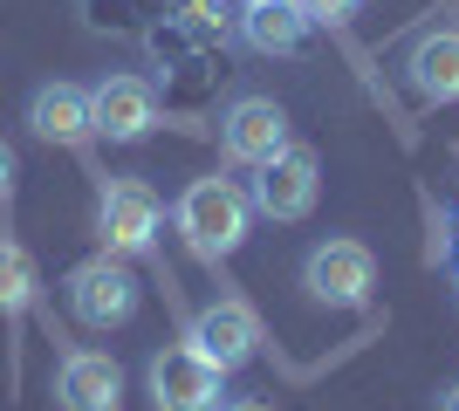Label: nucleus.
Returning a JSON list of instances; mask_svg holds the SVG:
<instances>
[{
  "mask_svg": "<svg viewBox=\"0 0 459 411\" xmlns=\"http://www.w3.org/2000/svg\"><path fill=\"white\" fill-rule=\"evenodd\" d=\"M28 131L41 144H90V90L82 82H35V97H28Z\"/></svg>",
  "mask_w": 459,
  "mask_h": 411,
  "instance_id": "f8f14e48",
  "label": "nucleus"
},
{
  "mask_svg": "<svg viewBox=\"0 0 459 411\" xmlns=\"http://www.w3.org/2000/svg\"><path fill=\"white\" fill-rule=\"evenodd\" d=\"M41 295V268L21 240H0V315H28Z\"/></svg>",
  "mask_w": 459,
  "mask_h": 411,
  "instance_id": "4468645a",
  "label": "nucleus"
},
{
  "mask_svg": "<svg viewBox=\"0 0 459 411\" xmlns=\"http://www.w3.org/2000/svg\"><path fill=\"white\" fill-rule=\"evenodd\" d=\"M158 124V82L152 76H103L90 82V131L110 144H137Z\"/></svg>",
  "mask_w": 459,
  "mask_h": 411,
  "instance_id": "1a4fd4ad",
  "label": "nucleus"
},
{
  "mask_svg": "<svg viewBox=\"0 0 459 411\" xmlns=\"http://www.w3.org/2000/svg\"><path fill=\"white\" fill-rule=\"evenodd\" d=\"M144 391H152V411H220L227 371L212 356H199L192 343H172L144 364Z\"/></svg>",
  "mask_w": 459,
  "mask_h": 411,
  "instance_id": "39448f33",
  "label": "nucleus"
},
{
  "mask_svg": "<svg viewBox=\"0 0 459 411\" xmlns=\"http://www.w3.org/2000/svg\"><path fill=\"white\" fill-rule=\"evenodd\" d=\"M186 343L199 356H212L220 371H240V364H254L261 356V315L240 302V295H220V302H206V309L192 315V330H186Z\"/></svg>",
  "mask_w": 459,
  "mask_h": 411,
  "instance_id": "6e6552de",
  "label": "nucleus"
},
{
  "mask_svg": "<svg viewBox=\"0 0 459 411\" xmlns=\"http://www.w3.org/2000/svg\"><path fill=\"white\" fill-rule=\"evenodd\" d=\"M220 411H274V405H261V398H233V405H220Z\"/></svg>",
  "mask_w": 459,
  "mask_h": 411,
  "instance_id": "f3484780",
  "label": "nucleus"
},
{
  "mask_svg": "<svg viewBox=\"0 0 459 411\" xmlns=\"http://www.w3.org/2000/svg\"><path fill=\"white\" fill-rule=\"evenodd\" d=\"M302 295L323 302V309H350V315L370 309V295H377V254L350 234L316 240L302 254Z\"/></svg>",
  "mask_w": 459,
  "mask_h": 411,
  "instance_id": "f03ea898",
  "label": "nucleus"
},
{
  "mask_svg": "<svg viewBox=\"0 0 459 411\" xmlns=\"http://www.w3.org/2000/svg\"><path fill=\"white\" fill-rule=\"evenodd\" d=\"M14 178H21V165H14V144L0 137V213H7V199H14Z\"/></svg>",
  "mask_w": 459,
  "mask_h": 411,
  "instance_id": "dca6fc26",
  "label": "nucleus"
},
{
  "mask_svg": "<svg viewBox=\"0 0 459 411\" xmlns=\"http://www.w3.org/2000/svg\"><path fill=\"white\" fill-rule=\"evenodd\" d=\"M281 144H295V131H288V103L281 97H261V90H240V97L220 110V151L233 158V165H268Z\"/></svg>",
  "mask_w": 459,
  "mask_h": 411,
  "instance_id": "0eeeda50",
  "label": "nucleus"
},
{
  "mask_svg": "<svg viewBox=\"0 0 459 411\" xmlns=\"http://www.w3.org/2000/svg\"><path fill=\"white\" fill-rule=\"evenodd\" d=\"M62 288H69V315H76L82 330H124L137 315V302H144V281H137L131 261L110 254V247L90 254V261H76Z\"/></svg>",
  "mask_w": 459,
  "mask_h": 411,
  "instance_id": "20e7f679",
  "label": "nucleus"
},
{
  "mask_svg": "<svg viewBox=\"0 0 459 411\" xmlns=\"http://www.w3.org/2000/svg\"><path fill=\"white\" fill-rule=\"evenodd\" d=\"M316 21L302 14V0H240V41L254 56H302V41Z\"/></svg>",
  "mask_w": 459,
  "mask_h": 411,
  "instance_id": "ddd939ff",
  "label": "nucleus"
},
{
  "mask_svg": "<svg viewBox=\"0 0 459 411\" xmlns=\"http://www.w3.org/2000/svg\"><path fill=\"white\" fill-rule=\"evenodd\" d=\"M158 227H165V206L144 178H103V193H96V240L110 247V254H152L158 247Z\"/></svg>",
  "mask_w": 459,
  "mask_h": 411,
  "instance_id": "423d86ee",
  "label": "nucleus"
},
{
  "mask_svg": "<svg viewBox=\"0 0 459 411\" xmlns=\"http://www.w3.org/2000/svg\"><path fill=\"white\" fill-rule=\"evenodd\" d=\"M172 227L186 234V247L199 261H233L240 247H247V234H254V199H247V185L240 178H220V172H206V178H186V193L172 199Z\"/></svg>",
  "mask_w": 459,
  "mask_h": 411,
  "instance_id": "f257e3e1",
  "label": "nucleus"
},
{
  "mask_svg": "<svg viewBox=\"0 0 459 411\" xmlns=\"http://www.w3.org/2000/svg\"><path fill=\"white\" fill-rule=\"evenodd\" d=\"M398 76H404V90H411L425 110H432V103H453L459 97V21H439V28L411 35Z\"/></svg>",
  "mask_w": 459,
  "mask_h": 411,
  "instance_id": "9d476101",
  "label": "nucleus"
},
{
  "mask_svg": "<svg viewBox=\"0 0 459 411\" xmlns=\"http://www.w3.org/2000/svg\"><path fill=\"white\" fill-rule=\"evenodd\" d=\"M357 7H364V0H302V14H308V21H350Z\"/></svg>",
  "mask_w": 459,
  "mask_h": 411,
  "instance_id": "2eb2a0df",
  "label": "nucleus"
},
{
  "mask_svg": "<svg viewBox=\"0 0 459 411\" xmlns=\"http://www.w3.org/2000/svg\"><path fill=\"white\" fill-rule=\"evenodd\" d=\"M439 411H459V384H446V391H439Z\"/></svg>",
  "mask_w": 459,
  "mask_h": 411,
  "instance_id": "a211bd4d",
  "label": "nucleus"
},
{
  "mask_svg": "<svg viewBox=\"0 0 459 411\" xmlns=\"http://www.w3.org/2000/svg\"><path fill=\"white\" fill-rule=\"evenodd\" d=\"M254 219H274V227H302L316 213V199H323V158L316 144H281L268 165H254Z\"/></svg>",
  "mask_w": 459,
  "mask_h": 411,
  "instance_id": "7ed1b4c3",
  "label": "nucleus"
},
{
  "mask_svg": "<svg viewBox=\"0 0 459 411\" xmlns=\"http://www.w3.org/2000/svg\"><path fill=\"white\" fill-rule=\"evenodd\" d=\"M56 405L62 411H117L124 405V371L110 350H69L56 364Z\"/></svg>",
  "mask_w": 459,
  "mask_h": 411,
  "instance_id": "9b49d317",
  "label": "nucleus"
}]
</instances>
